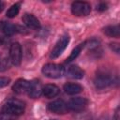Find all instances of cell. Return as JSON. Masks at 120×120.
<instances>
[{
  "label": "cell",
  "instance_id": "obj_5",
  "mask_svg": "<svg viewBox=\"0 0 120 120\" xmlns=\"http://www.w3.org/2000/svg\"><path fill=\"white\" fill-rule=\"evenodd\" d=\"M68 43H69V36L68 34L63 35L58 39V41L55 43L53 49L51 52L50 57L52 58V59H55V58L59 57L63 53V52L65 51V49L67 48V46L68 45Z\"/></svg>",
  "mask_w": 120,
  "mask_h": 120
},
{
  "label": "cell",
  "instance_id": "obj_18",
  "mask_svg": "<svg viewBox=\"0 0 120 120\" xmlns=\"http://www.w3.org/2000/svg\"><path fill=\"white\" fill-rule=\"evenodd\" d=\"M20 7H21V4L20 3H15L13 4L7 11L6 15L8 18H14L18 15L19 11H20Z\"/></svg>",
  "mask_w": 120,
  "mask_h": 120
},
{
  "label": "cell",
  "instance_id": "obj_20",
  "mask_svg": "<svg viewBox=\"0 0 120 120\" xmlns=\"http://www.w3.org/2000/svg\"><path fill=\"white\" fill-rule=\"evenodd\" d=\"M17 117L18 116L12 115V114L8 113V112H0V120H15Z\"/></svg>",
  "mask_w": 120,
  "mask_h": 120
},
{
  "label": "cell",
  "instance_id": "obj_4",
  "mask_svg": "<svg viewBox=\"0 0 120 120\" xmlns=\"http://www.w3.org/2000/svg\"><path fill=\"white\" fill-rule=\"evenodd\" d=\"M71 12L78 17L87 16L91 12V5L83 1H75L71 4Z\"/></svg>",
  "mask_w": 120,
  "mask_h": 120
},
{
  "label": "cell",
  "instance_id": "obj_22",
  "mask_svg": "<svg viewBox=\"0 0 120 120\" xmlns=\"http://www.w3.org/2000/svg\"><path fill=\"white\" fill-rule=\"evenodd\" d=\"M110 47H111V49H112L115 53H119L120 47H119V44H118V43H115V42L111 43V44H110Z\"/></svg>",
  "mask_w": 120,
  "mask_h": 120
},
{
  "label": "cell",
  "instance_id": "obj_10",
  "mask_svg": "<svg viewBox=\"0 0 120 120\" xmlns=\"http://www.w3.org/2000/svg\"><path fill=\"white\" fill-rule=\"evenodd\" d=\"M29 86H30L29 81H27L25 79H18L12 85V90L14 93L21 95V94H24V93L28 92Z\"/></svg>",
  "mask_w": 120,
  "mask_h": 120
},
{
  "label": "cell",
  "instance_id": "obj_2",
  "mask_svg": "<svg viewBox=\"0 0 120 120\" xmlns=\"http://www.w3.org/2000/svg\"><path fill=\"white\" fill-rule=\"evenodd\" d=\"M42 73L48 78H60L65 73V68L62 65L48 63L45 64L42 68Z\"/></svg>",
  "mask_w": 120,
  "mask_h": 120
},
{
  "label": "cell",
  "instance_id": "obj_11",
  "mask_svg": "<svg viewBox=\"0 0 120 120\" xmlns=\"http://www.w3.org/2000/svg\"><path fill=\"white\" fill-rule=\"evenodd\" d=\"M42 94V86L38 80H34L30 82V86L28 90V95L32 98H38Z\"/></svg>",
  "mask_w": 120,
  "mask_h": 120
},
{
  "label": "cell",
  "instance_id": "obj_7",
  "mask_svg": "<svg viewBox=\"0 0 120 120\" xmlns=\"http://www.w3.org/2000/svg\"><path fill=\"white\" fill-rule=\"evenodd\" d=\"M22 47L18 42H14L10 45L9 48V60L10 62L15 65L19 66L22 61Z\"/></svg>",
  "mask_w": 120,
  "mask_h": 120
},
{
  "label": "cell",
  "instance_id": "obj_25",
  "mask_svg": "<svg viewBox=\"0 0 120 120\" xmlns=\"http://www.w3.org/2000/svg\"><path fill=\"white\" fill-rule=\"evenodd\" d=\"M3 42H4V38H3L0 36V46L3 44Z\"/></svg>",
  "mask_w": 120,
  "mask_h": 120
},
{
  "label": "cell",
  "instance_id": "obj_17",
  "mask_svg": "<svg viewBox=\"0 0 120 120\" xmlns=\"http://www.w3.org/2000/svg\"><path fill=\"white\" fill-rule=\"evenodd\" d=\"M83 47H84L83 43H82V44H79L78 46H76V47H75V48L72 50V52H70L69 56L67 58L66 62H67V63H70L71 61L75 60V59L78 57V55L80 54V52H82V48H83Z\"/></svg>",
  "mask_w": 120,
  "mask_h": 120
},
{
  "label": "cell",
  "instance_id": "obj_23",
  "mask_svg": "<svg viewBox=\"0 0 120 120\" xmlns=\"http://www.w3.org/2000/svg\"><path fill=\"white\" fill-rule=\"evenodd\" d=\"M108 8H107V4H105V3H100L98 6V8H97V9L98 10V11H104V10H106Z\"/></svg>",
  "mask_w": 120,
  "mask_h": 120
},
{
  "label": "cell",
  "instance_id": "obj_8",
  "mask_svg": "<svg viewBox=\"0 0 120 120\" xmlns=\"http://www.w3.org/2000/svg\"><path fill=\"white\" fill-rule=\"evenodd\" d=\"M48 109L52 112L57 113V114H64V113H67L68 111L67 103L63 99H57L51 102L48 105Z\"/></svg>",
  "mask_w": 120,
  "mask_h": 120
},
{
  "label": "cell",
  "instance_id": "obj_16",
  "mask_svg": "<svg viewBox=\"0 0 120 120\" xmlns=\"http://www.w3.org/2000/svg\"><path fill=\"white\" fill-rule=\"evenodd\" d=\"M103 32L111 38H119L120 36V29L118 25H108L103 29Z\"/></svg>",
  "mask_w": 120,
  "mask_h": 120
},
{
  "label": "cell",
  "instance_id": "obj_21",
  "mask_svg": "<svg viewBox=\"0 0 120 120\" xmlns=\"http://www.w3.org/2000/svg\"><path fill=\"white\" fill-rule=\"evenodd\" d=\"M10 82V79L8 77H0V89L8 86Z\"/></svg>",
  "mask_w": 120,
  "mask_h": 120
},
{
  "label": "cell",
  "instance_id": "obj_14",
  "mask_svg": "<svg viewBox=\"0 0 120 120\" xmlns=\"http://www.w3.org/2000/svg\"><path fill=\"white\" fill-rule=\"evenodd\" d=\"M67 74L69 78H72V79H82L84 76V71L79 66L72 65L68 68Z\"/></svg>",
  "mask_w": 120,
  "mask_h": 120
},
{
  "label": "cell",
  "instance_id": "obj_19",
  "mask_svg": "<svg viewBox=\"0 0 120 120\" xmlns=\"http://www.w3.org/2000/svg\"><path fill=\"white\" fill-rule=\"evenodd\" d=\"M10 66V60L3 53H0V72L6 71L9 68Z\"/></svg>",
  "mask_w": 120,
  "mask_h": 120
},
{
  "label": "cell",
  "instance_id": "obj_3",
  "mask_svg": "<svg viewBox=\"0 0 120 120\" xmlns=\"http://www.w3.org/2000/svg\"><path fill=\"white\" fill-rule=\"evenodd\" d=\"M87 105H88V100L85 98H82V97L71 98L68 100V102L67 103L68 111H72V112H75L84 111L86 109Z\"/></svg>",
  "mask_w": 120,
  "mask_h": 120
},
{
  "label": "cell",
  "instance_id": "obj_12",
  "mask_svg": "<svg viewBox=\"0 0 120 120\" xmlns=\"http://www.w3.org/2000/svg\"><path fill=\"white\" fill-rule=\"evenodd\" d=\"M59 92H60V89L55 84L49 83V84H46L44 87H42V94L47 98H55L59 94Z\"/></svg>",
  "mask_w": 120,
  "mask_h": 120
},
{
  "label": "cell",
  "instance_id": "obj_1",
  "mask_svg": "<svg viewBox=\"0 0 120 120\" xmlns=\"http://www.w3.org/2000/svg\"><path fill=\"white\" fill-rule=\"evenodd\" d=\"M25 109V104L23 101L17 98H9L8 99L2 107V111L8 113H10L15 116H19L23 113Z\"/></svg>",
  "mask_w": 120,
  "mask_h": 120
},
{
  "label": "cell",
  "instance_id": "obj_6",
  "mask_svg": "<svg viewBox=\"0 0 120 120\" xmlns=\"http://www.w3.org/2000/svg\"><path fill=\"white\" fill-rule=\"evenodd\" d=\"M114 80L113 77H112L110 74L105 72L98 73L94 80V84L98 89H104L109 86H111L113 83Z\"/></svg>",
  "mask_w": 120,
  "mask_h": 120
},
{
  "label": "cell",
  "instance_id": "obj_13",
  "mask_svg": "<svg viewBox=\"0 0 120 120\" xmlns=\"http://www.w3.org/2000/svg\"><path fill=\"white\" fill-rule=\"evenodd\" d=\"M82 86L79 83H75V82H68L64 85V91L66 94L68 95H77L79 93H81L82 91Z\"/></svg>",
  "mask_w": 120,
  "mask_h": 120
},
{
  "label": "cell",
  "instance_id": "obj_9",
  "mask_svg": "<svg viewBox=\"0 0 120 120\" xmlns=\"http://www.w3.org/2000/svg\"><path fill=\"white\" fill-rule=\"evenodd\" d=\"M23 23L30 29L33 30H38L40 28V22L38 20V18L36 16H34L33 14L30 13H25L23 14L22 18Z\"/></svg>",
  "mask_w": 120,
  "mask_h": 120
},
{
  "label": "cell",
  "instance_id": "obj_24",
  "mask_svg": "<svg viewBox=\"0 0 120 120\" xmlns=\"http://www.w3.org/2000/svg\"><path fill=\"white\" fill-rule=\"evenodd\" d=\"M4 7H5V5H4V3L2 2V1H0V12L4 9Z\"/></svg>",
  "mask_w": 120,
  "mask_h": 120
},
{
  "label": "cell",
  "instance_id": "obj_15",
  "mask_svg": "<svg viewBox=\"0 0 120 120\" xmlns=\"http://www.w3.org/2000/svg\"><path fill=\"white\" fill-rule=\"evenodd\" d=\"M0 27H1V29H2V32H3L7 37L13 36V35L17 32L16 26H15L14 24L10 23V22H2Z\"/></svg>",
  "mask_w": 120,
  "mask_h": 120
}]
</instances>
